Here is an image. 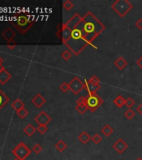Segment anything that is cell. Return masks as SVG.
<instances>
[{"label": "cell", "instance_id": "obj_41", "mask_svg": "<svg viewBox=\"0 0 142 160\" xmlns=\"http://www.w3.org/2000/svg\"><path fill=\"white\" fill-rule=\"evenodd\" d=\"M14 160H19V159H18V158H15V159H14Z\"/></svg>", "mask_w": 142, "mask_h": 160}, {"label": "cell", "instance_id": "obj_17", "mask_svg": "<svg viewBox=\"0 0 142 160\" xmlns=\"http://www.w3.org/2000/svg\"><path fill=\"white\" fill-rule=\"evenodd\" d=\"M125 99L126 98H125L122 95H118L113 100V103L117 108H122L125 105Z\"/></svg>", "mask_w": 142, "mask_h": 160}, {"label": "cell", "instance_id": "obj_23", "mask_svg": "<svg viewBox=\"0 0 142 160\" xmlns=\"http://www.w3.org/2000/svg\"><path fill=\"white\" fill-rule=\"evenodd\" d=\"M63 7H64V8L65 10L70 11L75 7V4L70 0H64V2H63Z\"/></svg>", "mask_w": 142, "mask_h": 160}, {"label": "cell", "instance_id": "obj_11", "mask_svg": "<svg viewBox=\"0 0 142 160\" xmlns=\"http://www.w3.org/2000/svg\"><path fill=\"white\" fill-rule=\"evenodd\" d=\"M114 65H115L119 70H124L128 65V62L125 59L124 57L120 56L118 57L114 62Z\"/></svg>", "mask_w": 142, "mask_h": 160}, {"label": "cell", "instance_id": "obj_18", "mask_svg": "<svg viewBox=\"0 0 142 160\" xmlns=\"http://www.w3.org/2000/svg\"><path fill=\"white\" fill-rule=\"evenodd\" d=\"M114 133V129L110 124H105V126L101 128V133H103V135L105 137H110Z\"/></svg>", "mask_w": 142, "mask_h": 160}, {"label": "cell", "instance_id": "obj_39", "mask_svg": "<svg viewBox=\"0 0 142 160\" xmlns=\"http://www.w3.org/2000/svg\"><path fill=\"white\" fill-rule=\"evenodd\" d=\"M3 62H4V60H3V58L0 57V65H2V63H3Z\"/></svg>", "mask_w": 142, "mask_h": 160}, {"label": "cell", "instance_id": "obj_36", "mask_svg": "<svg viewBox=\"0 0 142 160\" xmlns=\"http://www.w3.org/2000/svg\"><path fill=\"white\" fill-rule=\"evenodd\" d=\"M136 111L138 112V113L140 116H142V103L136 108Z\"/></svg>", "mask_w": 142, "mask_h": 160}, {"label": "cell", "instance_id": "obj_29", "mask_svg": "<svg viewBox=\"0 0 142 160\" xmlns=\"http://www.w3.org/2000/svg\"><path fill=\"white\" fill-rule=\"evenodd\" d=\"M18 116L21 118H24L25 117L28 116V114H29V112H28L27 110L25 109L24 108H23L22 109H20L19 111H18L17 112Z\"/></svg>", "mask_w": 142, "mask_h": 160}, {"label": "cell", "instance_id": "obj_13", "mask_svg": "<svg viewBox=\"0 0 142 160\" xmlns=\"http://www.w3.org/2000/svg\"><path fill=\"white\" fill-rule=\"evenodd\" d=\"M92 136H90V134L86 132V131H82L81 133L79 134L78 140L83 144H87V143L91 140Z\"/></svg>", "mask_w": 142, "mask_h": 160}, {"label": "cell", "instance_id": "obj_22", "mask_svg": "<svg viewBox=\"0 0 142 160\" xmlns=\"http://www.w3.org/2000/svg\"><path fill=\"white\" fill-rule=\"evenodd\" d=\"M8 100H9V98L4 94L3 91L0 90V109L8 102Z\"/></svg>", "mask_w": 142, "mask_h": 160}, {"label": "cell", "instance_id": "obj_20", "mask_svg": "<svg viewBox=\"0 0 142 160\" xmlns=\"http://www.w3.org/2000/svg\"><path fill=\"white\" fill-rule=\"evenodd\" d=\"M12 108H14L15 111H16V113H17L18 111H19L20 109H22L23 108H24V103L21 101L20 99H16L14 101V103H12Z\"/></svg>", "mask_w": 142, "mask_h": 160}, {"label": "cell", "instance_id": "obj_6", "mask_svg": "<svg viewBox=\"0 0 142 160\" xmlns=\"http://www.w3.org/2000/svg\"><path fill=\"white\" fill-rule=\"evenodd\" d=\"M31 152L32 150L23 142H20L14 149L12 150V153L16 157V158L19 160L26 159L30 155Z\"/></svg>", "mask_w": 142, "mask_h": 160}, {"label": "cell", "instance_id": "obj_12", "mask_svg": "<svg viewBox=\"0 0 142 160\" xmlns=\"http://www.w3.org/2000/svg\"><path fill=\"white\" fill-rule=\"evenodd\" d=\"M31 101H32V103H33L36 108H41V107L43 106L44 103H45V102H46L45 98L41 95L40 93H37V94L32 98Z\"/></svg>", "mask_w": 142, "mask_h": 160}, {"label": "cell", "instance_id": "obj_1", "mask_svg": "<svg viewBox=\"0 0 142 160\" xmlns=\"http://www.w3.org/2000/svg\"><path fill=\"white\" fill-rule=\"evenodd\" d=\"M81 20L82 17L79 16V13H75L68 20L67 23H65L70 28V35L64 45L67 46L69 50H70L75 55H79L86 47L89 46L84 38L81 28L79 26V23Z\"/></svg>", "mask_w": 142, "mask_h": 160}, {"label": "cell", "instance_id": "obj_35", "mask_svg": "<svg viewBox=\"0 0 142 160\" xmlns=\"http://www.w3.org/2000/svg\"><path fill=\"white\" fill-rule=\"evenodd\" d=\"M136 64H137V66L142 70V55L138 59L136 60Z\"/></svg>", "mask_w": 142, "mask_h": 160}, {"label": "cell", "instance_id": "obj_21", "mask_svg": "<svg viewBox=\"0 0 142 160\" xmlns=\"http://www.w3.org/2000/svg\"><path fill=\"white\" fill-rule=\"evenodd\" d=\"M75 109L80 114H85L87 111H88V107L85 103H80V104H76L75 106Z\"/></svg>", "mask_w": 142, "mask_h": 160}, {"label": "cell", "instance_id": "obj_14", "mask_svg": "<svg viewBox=\"0 0 142 160\" xmlns=\"http://www.w3.org/2000/svg\"><path fill=\"white\" fill-rule=\"evenodd\" d=\"M2 36L4 37V39L7 40L8 43L11 42H14V37L15 36V33H14L13 30L11 29L10 28H8L7 29H5V31H4V33L2 34Z\"/></svg>", "mask_w": 142, "mask_h": 160}, {"label": "cell", "instance_id": "obj_24", "mask_svg": "<svg viewBox=\"0 0 142 160\" xmlns=\"http://www.w3.org/2000/svg\"><path fill=\"white\" fill-rule=\"evenodd\" d=\"M72 57V52L70 50L66 49L64 50L63 53H61V58L64 60V61H69Z\"/></svg>", "mask_w": 142, "mask_h": 160}, {"label": "cell", "instance_id": "obj_5", "mask_svg": "<svg viewBox=\"0 0 142 160\" xmlns=\"http://www.w3.org/2000/svg\"><path fill=\"white\" fill-rule=\"evenodd\" d=\"M104 103V100L100 97L97 93L94 94H88L85 96V104L88 107V109L94 113Z\"/></svg>", "mask_w": 142, "mask_h": 160}, {"label": "cell", "instance_id": "obj_34", "mask_svg": "<svg viewBox=\"0 0 142 160\" xmlns=\"http://www.w3.org/2000/svg\"><path fill=\"white\" fill-rule=\"evenodd\" d=\"M80 103H85V97L81 96L76 100V104H80Z\"/></svg>", "mask_w": 142, "mask_h": 160}, {"label": "cell", "instance_id": "obj_16", "mask_svg": "<svg viewBox=\"0 0 142 160\" xmlns=\"http://www.w3.org/2000/svg\"><path fill=\"white\" fill-rule=\"evenodd\" d=\"M55 148L57 149L58 152H59V153H63L65 151V149L68 148L67 143L64 142V140H59L57 143H55Z\"/></svg>", "mask_w": 142, "mask_h": 160}, {"label": "cell", "instance_id": "obj_19", "mask_svg": "<svg viewBox=\"0 0 142 160\" xmlns=\"http://www.w3.org/2000/svg\"><path fill=\"white\" fill-rule=\"evenodd\" d=\"M37 131V128H35L31 123L29 124H28L27 126L25 127L24 128V132L26 133V135H28L29 137H31L34 135L35 132Z\"/></svg>", "mask_w": 142, "mask_h": 160}, {"label": "cell", "instance_id": "obj_31", "mask_svg": "<svg viewBox=\"0 0 142 160\" xmlns=\"http://www.w3.org/2000/svg\"><path fill=\"white\" fill-rule=\"evenodd\" d=\"M48 130L49 128H48L47 125H39L37 128V131L40 134H44L46 132H48Z\"/></svg>", "mask_w": 142, "mask_h": 160}, {"label": "cell", "instance_id": "obj_8", "mask_svg": "<svg viewBox=\"0 0 142 160\" xmlns=\"http://www.w3.org/2000/svg\"><path fill=\"white\" fill-rule=\"evenodd\" d=\"M34 120L39 125H48V123L51 122L52 118L45 111H41L40 113L35 117Z\"/></svg>", "mask_w": 142, "mask_h": 160}, {"label": "cell", "instance_id": "obj_9", "mask_svg": "<svg viewBox=\"0 0 142 160\" xmlns=\"http://www.w3.org/2000/svg\"><path fill=\"white\" fill-rule=\"evenodd\" d=\"M128 144L125 143V140L123 138H119L112 144V148L120 154L124 153L125 150L128 148Z\"/></svg>", "mask_w": 142, "mask_h": 160}, {"label": "cell", "instance_id": "obj_7", "mask_svg": "<svg viewBox=\"0 0 142 160\" xmlns=\"http://www.w3.org/2000/svg\"><path fill=\"white\" fill-rule=\"evenodd\" d=\"M69 90L75 95H78L82 90L85 89V83L77 76L70 80V82L69 83Z\"/></svg>", "mask_w": 142, "mask_h": 160}, {"label": "cell", "instance_id": "obj_38", "mask_svg": "<svg viewBox=\"0 0 142 160\" xmlns=\"http://www.w3.org/2000/svg\"><path fill=\"white\" fill-rule=\"evenodd\" d=\"M5 69V68H4V67H3V65H0V73H1V72H2V71H3V70H4Z\"/></svg>", "mask_w": 142, "mask_h": 160}, {"label": "cell", "instance_id": "obj_33", "mask_svg": "<svg viewBox=\"0 0 142 160\" xmlns=\"http://www.w3.org/2000/svg\"><path fill=\"white\" fill-rule=\"evenodd\" d=\"M135 26L139 30H142V18H139L136 22H135Z\"/></svg>", "mask_w": 142, "mask_h": 160}, {"label": "cell", "instance_id": "obj_15", "mask_svg": "<svg viewBox=\"0 0 142 160\" xmlns=\"http://www.w3.org/2000/svg\"><path fill=\"white\" fill-rule=\"evenodd\" d=\"M11 79V74L7 70L4 69L0 73V83L2 84H5L8 81Z\"/></svg>", "mask_w": 142, "mask_h": 160}, {"label": "cell", "instance_id": "obj_2", "mask_svg": "<svg viewBox=\"0 0 142 160\" xmlns=\"http://www.w3.org/2000/svg\"><path fill=\"white\" fill-rule=\"evenodd\" d=\"M79 26L81 28L84 38L88 45L95 48L93 42L105 29V25L91 12H88L85 13V16L82 17V20L79 23Z\"/></svg>", "mask_w": 142, "mask_h": 160}, {"label": "cell", "instance_id": "obj_30", "mask_svg": "<svg viewBox=\"0 0 142 160\" xmlns=\"http://www.w3.org/2000/svg\"><path fill=\"white\" fill-rule=\"evenodd\" d=\"M59 89H60L63 93H67L68 91L69 90V83H66V82H63V83L60 84V86H59Z\"/></svg>", "mask_w": 142, "mask_h": 160}, {"label": "cell", "instance_id": "obj_10", "mask_svg": "<svg viewBox=\"0 0 142 160\" xmlns=\"http://www.w3.org/2000/svg\"><path fill=\"white\" fill-rule=\"evenodd\" d=\"M85 89L87 91L88 94H94L97 93L100 88V84H95L91 83L89 79H85Z\"/></svg>", "mask_w": 142, "mask_h": 160}, {"label": "cell", "instance_id": "obj_40", "mask_svg": "<svg viewBox=\"0 0 142 160\" xmlns=\"http://www.w3.org/2000/svg\"><path fill=\"white\" fill-rule=\"evenodd\" d=\"M135 160H142V158H137Z\"/></svg>", "mask_w": 142, "mask_h": 160}, {"label": "cell", "instance_id": "obj_32", "mask_svg": "<svg viewBox=\"0 0 142 160\" xmlns=\"http://www.w3.org/2000/svg\"><path fill=\"white\" fill-rule=\"evenodd\" d=\"M89 80H90L91 83H95V84H100V78H99L96 75H93V76H91L90 78H89Z\"/></svg>", "mask_w": 142, "mask_h": 160}, {"label": "cell", "instance_id": "obj_28", "mask_svg": "<svg viewBox=\"0 0 142 160\" xmlns=\"http://www.w3.org/2000/svg\"><path fill=\"white\" fill-rule=\"evenodd\" d=\"M32 151L34 152L36 154H39V153L43 151V147L41 146L39 143H36V144H34V147H33Z\"/></svg>", "mask_w": 142, "mask_h": 160}, {"label": "cell", "instance_id": "obj_27", "mask_svg": "<svg viewBox=\"0 0 142 160\" xmlns=\"http://www.w3.org/2000/svg\"><path fill=\"white\" fill-rule=\"evenodd\" d=\"M91 141L95 144H99L100 143H101L102 137L99 134V133H95L91 138Z\"/></svg>", "mask_w": 142, "mask_h": 160}, {"label": "cell", "instance_id": "obj_3", "mask_svg": "<svg viewBox=\"0 0 142 160\" xmlns=\"http://www.w3.org/2000/svg\"><path fill=\"white\" fill-rule=\"evenodd\" d=\"M11 23L21 33H25L30 28L34 22L29 19V16L22 14V15H19V16L15 17L14 20L11 21Z\"/></svg>", "mask_w": 142, "mask_h": 160}, {"label": "cell", "instance_id": "obj_37", "mask_svg": "<svg viewBox=\"0 0 142 160\" xmlns=\"http://www.w3.org/2000/svg\"><path fill=\"white\" fill-rule=\"evenodd\" d=\"M16 46V43H8V47L9 49H14V47Z\"/></svg>", "mask_w": 142, "mask_h": 160}, {"label": "cell", "instance_id": "obj_26", "mask_svg": "<svg viewBox=\"0 0 142 160\" xmlns=\"http://www.w3.org/2000/svg\"><path fill=\"white\" fill-rule=\"evenodd\" d=\"M135 101L131 97H129L125 99V106L128 108V109H131L133 107L135 106Z\"/></svg>", "mask_w": 142, "mask_h": 160}, {"label": "cell", "instance_id": "obj_4", "mask_svg": "<svg viewBox=\"0 0 142 160\" xmlns=\"http://www.w3.org/2000/svg\"><path fill=\"white\" fill-rule=\"evenodd\" d=\"M133 8L132 4L128 0H116L112 3L111 9L120 18H124Z\"/></svg>", "mask_w": 142, "mask_h": 160}, {"label": "cell", "instance_id": "obj_25", "mask_svg": "<svg viewBox=\"0 0 142 160\" xmlns=\"http://www.w3.org/2000/svg\"><path fill=\"white\" fill-rule=\"evenodd\" d=\"M124 115H125V118H126L128 120H132L134 118H135V113L134 110L127 109L125 113H124Z\"/></svg>", "mask_w": 142, "mask_h": 160}]
</instances>
